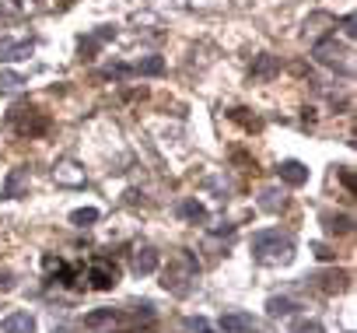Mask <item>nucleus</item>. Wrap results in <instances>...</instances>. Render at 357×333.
<instances>
[{
    "label": "nucleus",
    "instance_id": "obj_8",
    "mask_svg": "<svg viewBox=\"0 0 357 333\" xmlns=\"http://www.w3.org/2000/svg\"><path fill=\"white\" fill-rule=\"evenodd\" d=\"M25 190H29V169H15L4 183V197L18 200V197H25Z\"/></svg>",
    "mask_w": 357,
    "mask_h": 333
},
{
    "label": "nucleus",
    "instance_id": "obj_19",
    "mask_svg": "<svg viewBox=\"0 0 357 333\" xmlns=\"http://www.w3.org/2000/svg\"><path fill=\"white\" fill-rule=\"evenodd\" d=\"M53 176H56L60 183H81V179H84L81 172H74V165H70V161H63V165H60V169H56Z\"/></svg>",
    "mask_w": 357,
    "mask_h": 333
},
{
    "label": "nucleus",
    "instance_id": "obj_20",
    "mask_svg": "<svg viewBox=\"0 0 357 333\" xmlns=\"http://www.w3.org/2000/svg\"><path fill=\"white\" fill-rule=\"evenodd\" d=\"M109 36H112V32L105 29V32H98V36H91V39H81V53H88V57H91V53H95V50H98V46H102Z\"/></svg>",
    "mask_w": 357,
    "mask_h": 333
},
{
    "label": "nucleus",
    "instance_id": "obj_3",
    "mask_svg": "<svg viewBox=\"0 0 357 333\" xmlns=\"http://www.w3.org/2000/svg\"><path fill=\"white\" fill-rule=\"evenodd\" d=\"M88 284H91L95 291H109V288H116V284H119V267L109 263V260H95V263L88 267Z\"/></svg>",
    "mask_w": 357,
    "mask_h": 333
},
{
    "label": "nucleus",
    "instance_id": "obj_23",
    "mask_svg": "<svg viewBox=\"0 0 357 333\" xmlns=\"http://www.w3.org/2000/svg\"><path fill=\"white\" fill-rule=\"evenodd\" d=\"M186 326H190V330H197V333H214V330L207 326V319H186Z\"/></svg>",
    "mask_w": 357,
    "mask_h": 333
},
{
    "label": "nucleus",
    "instance_id": "obj_14",
    "mask_svg": "<svg viewBox=\"0 0 357 333\" xmlns=\"http://www.w3.org/2000/svg\"><path fill=\"white\" fill-rule=\"evenodd\" d=\"M133 71H137V74H147V77H154V74H161V71H165V60H161V57H147V60H140Z\"/></svg>",
    "mask_w": 357,
    "mask_h": 333
},
{
    "label": "nucleus",
    "instance_id": "obj_13",
    "mask_svg": "<svg viewBox=\"0 0 357 333\" xmlns=\"http://www.w3.org/2000/svg\"><path fill=\"white\" fill-rule=\"evenodd\" d=\"M326 228L333 235H347L354 228V221H350V214H326Z\"/></svg>",
    "mask_w": 357,
    "mask_h": 333
},
{
    "label": "nucleus",
    "instance_id": "obj_27",
    "mask_svg": "<svg viewBox=\"0 0 357 333\" xmlns=\"http://www.w3.org/2000/svg\"><path fill=\"white\" fill-rule=\"evenodd\" d=\"M315 256H319V260H333V256H336V253H329V249H326V246H315Z\"/></svg>",
    "mask_w": 357,
    "mask_h": 333
},
{
    "label": "nucleus",
    "instance_id": "obj_10",
    "mask_svg": "<svg viewBox=\"0 0 357 333\" xmlns=\"http://www.w3.org/2000/svg\"><path fill=\"white\" fill-rule=\"evenodd\" d=\"M29 53H32V43H11V39L0 43V60H25Z\"/></svg>",
    "mask_w": 357,
    "mask_h": 333
},
{
    "label": "nucleus",
    "instance_id": "obj_17",
    "mask_svg": "<svg viewBox=\"0 0 357 333\" xmlns=\"http://www.w3.org/2000/svg\"><path fill=\"white\" fill-rule=\"evenodd\" d=\"M183 260H186V267H190V270H200V263H197V260H193L190 253H183ZM178 277H183V274H165V281H161V284H165V288H175V291H178Z\"/></svg>",
    "mask_w": 357,
    "mask_h": 333
},
{
    "label": "nucleus",
    "instance_id": "obj_9",
    "mask_svg": "<svg viewBox=\"0 0 357 333\" xmlns=\"http://www.w3.org/2000/svg\"><path fill=\"white\" fill-rule=\"evenodd\" d=\"M284 204H287V197H284L277 186H266V190L259 193V211H266V214H277V211H284Z\"/></svg>",
    "mask_w": 357,
    "mask_h": 333
},
{
    "label": "nucleus",
    "instance_id": "obj_21",
    "mask_svg": "<svg viewBox=\"0 0 357 333\" xmlns=\"http://www.w3.org/2000/svg\"><path fill=\"white\" fill-rule=\"evenodd\" d=\"M70 221L84 228V225H91V221H98V211H95V207H81V211H74V214H70Z\"/></svg>",
    "mask_w": 357,
    "mask_h": 333
},
{
    "label": "nucleus",
    "instance_id": "obj_26",
    "mask_svg": "<svg viewBox=\"0 0 357 333\" xmlns=\"http://www.w3.org/2000/svg\"><path fill=\"white\" fill-rule=\"evenodd\" d=\"M8 288H15V281H11V274L4 270V274H0V291H8Z\"/></svg>",
    "mask_w": 357,
    "mask_h": 333
},
{
    "label": "nucleus",
    "instance_id": "obj_25",
    "mask_svg": "<svg viewBox=\"0 0 357 333\" xmlns=\"http://www.w3.org/2000/svg\"><path fill=\"white\" fill-rule=\"evenodd\" d=\"M340 179H343V190H347V193H354V176H350V169H343V172H340Z\"/></svg>",
    "mask_w": 357,
    "mask_h": 333
},
{
    "label": "nucleus",
    "instance_id": "obj_16",
    "mask_svg": "<svg viewBox=\"0 0 357 333\" xmlns=\"http://www.w3.org/2000/svg\"><path fill=\"white\" fill-rule=\"evenodd\" d=\"M112 319H116V309H98V312L84 316V326H102V323H112Z\"/></svg>",
    "mask_w": 357,
    "mask_h": 333
},
{
    "label": "nucleus",
    "instance_id": "obj_18",
    "mask_svg": "<svg viewBox=\"0 0 357 333\" xmlns=\"http://www.w3.org/2000/svg\"><path fill=\"white\" fill-rule=\"evenodd\" d=\"M252 74H256V77H273V74H277V60H273V57H259V64L252 67Z\"/></svg>",
    "mask_w": 357,
    "mask_h": 333
},
{
    "label": "nucleus",
    "instance_id": "obj_24",
    "mask_svg": "<svg viewBox=\"0 0 357 333\" xmlns=\"http://www.w3.org/2000/svg\"><path fill=\"white\" fill-rule=\"evenodd\" d=\"M18 84H22L18 74H4V77H0V88H18Z\"/></svg>",
    "mask_w": 357,
    "mask_h": 333
},
{
    "label": "nucleus",
    "instance_id": "obj_11",
    "mask_svg": "<svg viewBox=\"0 0 357 333\" xmlns=\"http://www.w3.org/2000/svg\"><path fill=\"white\" fill-rule=\"evenodd\" d=\"M315 281H322L319 288L333 295V291H343V288H347V281H350V274H347V270H336V274H322V277H315Z\"/></svg>",
    "mask_w": 357,
    "mask_h": 333
},
{
    "label": "nucleus",
    "instance_id": "obj_22",
    "mask_svg": "<svg viewBox=\"0 0 357 333\" xmlns=\"http://www.w3.org/2000/svg\"><path fill=\"white\" fill-rule=\"evenodd\" d=\"M291 333H322V326H319L315 319H298V323L291 326Z\"/></svg>",
    "mask_w": 357,
    "mask_h": 333
},
{
    "label": "nucleus",
    "instance_id": "obj_4",
    "mask_svg": "<svg viewBox=\"0 0 357 333\" xmlns=\"http://www.w3.org/2000/svg\"><path fill=\"white\" fill-rule=\"evenodd\" d=\"M221 330L225 333H252L256 330V319L249 312H225L221 316Z\"/></svg>",
    "mask_w": 357,
    "mask_h": 333
},
{
    "label": "nucleus",
    "instance_id": "obj_12",
    "mask_svg": "<svg viewBox=\"0 0 357 333\" xmlns=\"http://www.w3.org/2000/svg\"><path fill=\"white\" fill-rule=\"evenodd\" d=\"M178 218H186V221H204L207 218V207L200 200H183L178 204Z\"/></svg>",
    "mask_w": 357,
    "mask_h": 333
},
{
    "label": "nucleus",
    "instance_id": "obj_1",
    "mask_svg": "<svg viewBox=\"0 0 357 333\" xmlns=\"http://www.w3.org/2000/svg\"><path fill=\"white\" fill-rule=\"evenodd\" d=\"M291 239L280 235V232H256L252 235V256L263 260V263H273V260H287L291 256Z\"/></svg>",
    "mask_w": 357,
    "mask_h": 333
},
{
    "label": "nucleus",
    "instance_id": "obj_2",
    "mask_svg": "<svg viewBox=\"0 0 357 333\" xmlns=\"http://www.w3.org/2000/svg\"><path fill=\"white\" fill-rule=\"evenodd\" d=\"M8 119H11V126H15L18 137H43L50 130V116L39 112L36 105H15Z\"/></svg>",
    "mask_w": 357,
    "mask_h": 333
},
{
    "label": "nucleus",
    "instance_id": "obj_5",
    "mask_svg": "<svg viewBox=\"0 0 357 333\" xmlns=\"http://www.w3.org/2000/svg\"><path fill=\"white\" fill-rule=\"evenodd\" d=\"M280 179L287 183V186H305L308 183V169H305V165L301 161H294V158H287V161H280Z\"/></svg>",
    "mask_w": 357,
    "mask_h": 333
},
{
    "label": "nucleus",
    "instance_id": "obj_15",
    "mask_svg": "<svg viewBox=\"0 0 357 333\" xmlns=\"http://www.w3.org/2000/svg\"><path fill=\"white\" fill-rule=\"evenodd\" d=\"M266 312L270 316H287V312H294V302L291 298H270L266 302Z\"/></svg>",
    "mask_w": 357,
    "mask_h": 333
},
{
    "label": "nucleus",
    "instance_id": "obj_7",
    "mask_svg": "<svg viewBox=\"0 0 357 333\" xmlns=\"http://www.w3.org/2000/svg\"><path fill=\"white\" fill-rule=\"evenodd\" d=\"M158 270V253L151 249V246H140L137 253H133V274H154Z\"/></svg>",
    "mask_w": 357,
    "mask_h": 333
},
{
    "label": "nucleus",
    "instance_id": "obj_6",
    "mask_svg": "<svg viewBox=\"0 0 357 333\" xmlns=\"http://www.w3.org/2000/svg\"><path fill=\"white\" fill-rule=\"evenodd\" d=\"M0 330L4 333H36V319L29 312H11L4 323H0Z\"/></svg>",
    "mask_w": 357,
    "mask_h": 333
}]
</instances>
